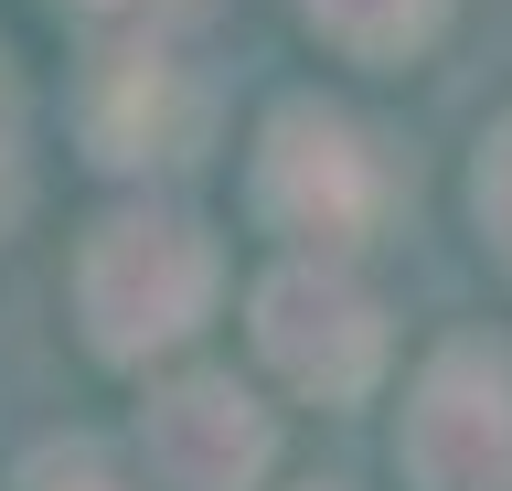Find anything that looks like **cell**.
Returning <instances> with one entry per match:
<instances>
[{
    "instance_id": "obj_1",
    "label": "cell",
    "mask_w": 512,
    "mask_h": 491,
    "mask_svg": "<svg viewBox=\"0 0 512 491\" xmlns=\"http://www.w3.org/2000/svg\"><path fill=\"white\" fill-rule=\"evenodd\" d=\"M214 289H224V257H214V235L192 214L128 203V214H107L75 246V321H86V342L107 363H150L171 342H192L203 310H214Z\"/></svg>"
},
{
    "instance_id": "obj_2",
    "label": "cell",
    "mask_w": 512,
    "mask_h": 491,
    "mask_svg": "<svg viewBox=\"0 0 512 491\" xmlns=\"http://www.w3.org/2000/svg\"><path fill=\"white\" fill-rule=\"evenodd\" d=\"M256 214L320 257H342L384 225V161L374 139L331 118V107H278L267 139H256Z\"/></svg>"
},
{
    "instance_id": "obj_3",
    "label": "cell",
    "mask_w": 512,
    "mask_h": 491,
    "mask_svg": "<svg viewBox=\"0 0 512 491\" xmlns=\"http://www.w3.org/2000/svg\"><path fill=\"white\" fill-rule=\"evenodd\" d=\"M416 491H512V353L502 342H438L395 427Z\"/></svg>"
},
{
    "instance_id": "obj_4",
    "label": "cell",
    "mask_w": 512,
    "mask_h": 491,
    "mask_svg": "<svg viewBox=\"0 0 512 491\" xmlns=\"http://www.w3.org/2000/svg\"><path fill=\"white\" fill-rule=\"evenodd\" d=\"M256 353L278 363L299 395L352 406V395L384 374V310L352 289L331 257H288V267L256 278Z\"/></svg>"
},
{
    "instance_id": "obj_5",
    "label": "cell",
    "mask_w": 512,
    "mask_h": 491,
    "mask_svg": "<svg viewBox=\"0 0 512 491\" xmlns=\"http://www.w3.org/2000/svg\"><path fill=\"white\" fill-rule=\"evenodd\" d=\"M139 459L160 491H256L278 459V427L235 374H171L139 406Z\"/></svg>"
},
{
    "instance_id": "obj_6",
    "label": "cell",
    "mask_w": 512,
    "mask_h": 491,
    "mask_svg": "<svg viewBox=\"0 0 512 491\" xmlns=\"http://www.w3.org/2000/svg\"><path fill=\"white\" fill-rule=\"evenodd\" d=\"M86 129H96V161H182L192 139V86L160 54H107L86 97Z\"/></svg>"
},
{
    "instance_id": "obj_7",
    "label": "cell",
    "mask_w": 512,
    "mask_h": 491,
    "mask_svg": "<svg viewBox=\"0 0 512 491\" xmlns=\"http://www.w3.org/2000/svg\"><path fill=\"white\" fill-rule=\"evenodd\" d=\"M299 11H310L320 43H342L352 65H406L448 22V0H299Z\"/></svg>"
},
{
    "instance_id": "obj_8",
    "label": "cell",
    "mask_w": 512,
    "mask_h": 491,
    "mask_svg": "<svg viewBox=\"0 0 512 491\" xmlns=\"http://www.w3.org/2000/svg\"><path fill=\"white\" fill-rule=\"evenodd\" d=\"M470 193H480V235H491V257L512 267V118L480 139V182H470Z\"/></svg>"
},
{
    "instance_id": "obj_9",
    "label": "cell",
    "mask_w": 512,
    "mask_h": 491,
    "mask_svg": "<svg viewBox=\"0 0 512 491\" xmlns=\"http://www.w3.org/2000/svg\"><path fill=\"white\" fill-rule=\"evenodd\" d=\"M32 491H118V481H107L96 459H43V470H32Z\"/></svg>"
},
{
    "instance_id": "obj_10",
    "label": "cell",
    "mask_w": 512,
    "mask_h": 491,
    "mask_svg": "<svg viewBox=\"0 0 512 491\" xmlns=\"http://www.w3.org/2000/svg\"><path fill=\"white\" fill-rule=\"evenodd\" d=\"M86 11H118V22H150V11H182V0H86Z\"/></svg>"
},
{
    "instance_id": "obj_11",
    "label": "cell",
    "mask_w": 512,
    "mask_h": 491,
    "mask_svg": "<svg viewBox=\"0 0 512 491\" xmlns=\"http://www.w3.org/2000/svg\"><path fill=\"white\" fill-rule=\"evenodd\" d=\"M0 182H11V107H0Z\"/></svg>"
}]
</instances>
